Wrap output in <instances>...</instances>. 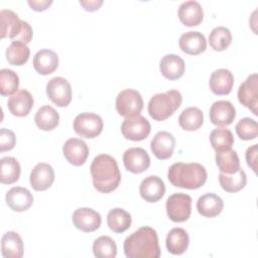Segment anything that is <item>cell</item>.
<instances>
[{
    "instance_id": "obj_42",
    "label": "cell",
    "mask_w": 258,
    "mask_h": 258,
    "mask_svg": "<svg viewBox=\"0 0 258 258\" xmlns=\"http://www.w3.org/2000/svg\"><path fill=\"white\" fill-rule=\"evenodd\" d=\"M246 160L247 164L251 169L256 172V162H257V144H253L252 146L248 147L246 150Z\"/></svg>"
},
{
    "instance_id": "obj_7",
    "label": "cell",
    "mask_w": 258,
    "mask_h": 258,
    "mask_svg": "<svg viewBox=\"0 0 258 258\" xmlns=\"http://www.w3.org/2000/svg\"><path fill=\"white\" fill-rule=\"evenodd\" d=\"M165 208L166 214L172 222H185L191 213V198L182 192L173 194L166 200Z\"/></svg>"
},
{
    "instance_id": "obj_13",
    "label": "cell",
    "mask_w": 258,
    "mask_h": 258,
    "mask_svg": "<svg viewBox=\"0 0 258 258\" xmlns=\"http://www.w3.org/2000/svg\"><path fill=\"white\" fill-rule=\"evenodd\" d=\"M125 168L132 173L144 172L150 165V157L147 151L141 147H131L123 154Z\"/></svg>"
},
{
    "instance_id": "obj_28",
    "label": "cell",
    "mask_w": 258,
    "mask_h": 258,
    "mask_svg": "<svg viewBox=\"0 0 258 258\" xmlns=\"http://www.w3.org/2000/svg\"><path fill=\"white\" fill-rule=\"evenodd\" d=\"M1 253L4 258H20L23 256V242L16 232L8 231L2 236Z\"/></svg>"
},
{
    "instance_id": "obj_26",
    "label": "cell",
    "mask_w": 258,
    "mask_h": 258,
    "mask_svg": "<svg viewBox=\"0 0 258 258\" xmlns=\"http://www.w3.org/2000/svg\"><path fill=\"white\" fill-rule=\"evenodd\" d=\"M58 67V56L50 49H40L33 57L34 70L42 76L52 74Z\"/></svg>"
},
{
    "instance_id": "obj_14",
    "label": "cell",
    "mask_w": 258,
    "mask_h": 258,
    "mask_svg": "<svg viewBox=\"0 0 258 258\" xmlns=\"http://www.w3.org/2000/svg\"><path fill=\"white\" fill-rule=\"evenodd\" d=\"M62 153L71 164L80 166L86 162L89 156V147L82 139L70 138L62 146Z\"/></svg>"
},
{
    "instance_id": "obj_22",
    "label": "cell",
    "mask_w": 258,
    "mask_h": 258,
    "mask_svg": "<svg viewBox=\"0 0 258 258\" xmlns=\"http://www.w3.org/2000/svg\"><path fill=\"white\" fill-rule=\"evenodd\" d=\"M179 48L190 55H198L207 48L205 35L200 31H187L179 37Z\"/></svg>"
},
{
    "instance_id": "obj_38",
    "label": "cell",
    "mask_w": 258,
    "mask_h": 258,
    "mask_svg": "<svg viewBox=\"0 0 258 258\" xmlns=\"http://www.w3.org/2000/svg\"><path fill=\"white\" fill-rule=\"evenodd\" d=\"M93 253L99 258H114L117 255V245L109 236H100L93 243Z\"/></svg>"
},
{
    "instance_id": "obj_16",
    "label": "cell",
    "mask_w": 258,
    "mask_h": 258,
    "mask_svg": "<svg viewBox=\"0 0 258 258\" xmlns=\"http://www.w3.org/2000/svg\"><path fill=\"white\" fill-rule=\"evenodd\" d=\"M29 181L34 190H45L54 181V170L47 163H37L30 172Z\"/></svg>"
},
{
    "instance_id": "obj_17",
    "label": "cell",
    "mask_w": 258,
    "mask_h": 258,
    "mask_svg": "<svg viewBox=\"0 0 258 258\" xmlns=\"http://www.w3.org/2000/svg\"><path fill=\"white\" fill-rule=\"evenodd\" d=\"M139 192L145 202L156 203L164 196L165 184L159 176L149 175L141 181Z\"/></svg>"
},
{
    "instance_id": "obj_10",
    "label": "cell",
    "mask_w": 258,
    "mask_h": 258,
    "mask_svg": "<svg viewBox=\"0 0 258 258\" xmlns=\"http://www.w3.org/2000/svg\"><path fill=\"white\" fill-rule=\"evenodd\" d=\"M46 95L57 107H66L72 101V87L61 77H55L46 84Z\"/></svg>"
},
{
    "instance_id": "obj_43",
    "label": "cell",
    "mask_w": 258,
    "mask_h": 258,
    "mask_svg": "<svg viewBox=\"0 0 258 258\" xmlns=\"http://www.w3.org/2000/svg\"><path fill=\"white\" fill-rule=\"evenodd\" d=\"M28 5L31 7L32 10L34 11H44L46 10L51 4L52 1L51 0H28L27 1Z\"/></svg>"
},
{
    "instance_id": "obj_35",
    "label": "cell",
    "mask_w": 258,
    "mask_h": 258,
    "mask_svg": "<svg viewBox=\"0 0 258 258\" xmlns=\"http://www.w3.org/2000/svg\"><path fill=\"white\" fill-rule=\"evenodd\" d=\"M216 163L220 172L231 174L239 170L240 160L235 150H226L216 153Z\"/></svg>"
},
{
    "instance_id": "obj_23",
    "label": "cell",
    "mask_w": 258,
    "mask_h": 258,
    "mask_svg": "<svg viewBox=\"0 0 258 258\" xmlns=\"http://www.w3.org/2000/svg\"><path fill=\"white\" fill-rule=\"evenodd\" d=\"M159 70L165 79L175 81L183 76L185 64L180 56L169 53L161 58L159 62Z\"/></svg>"
},
{
    "instance_id": "obj_2",
    "label": "cell",
    "mask_w": 258,
    "mask_h": 258,
    "mask_svg": "<svg viewBox=\"0 0 258 258\" xmlns=\"http://www.w3.org/2000/svg\"><path fill=\"white\" fill-rule=\"evenodd\" d=\"M94 187L104 194L115 190L121 180V173L114 157L108 154L97 155L90 167Z\"/></svg>"
},
{
    "instance_id": "obj_34",
    "label": "cell",
    "mask_w": 258,
    "mask_h": 258,
    "mask_svg": "<svg viewBox=\"0 0 258 258\" xmlns=\"http://www.w3.org/2000/svg\"><path fill=\"white\" fill-rule=\"evenodd\" d=\"M0 163H1L0 180L2 183L10 184L19 179L21 167L16 158L11 156H5L1 158Z\"/></svg>"
},
{
    "instance_id": "obj_27",
    "label": "cell",
    "mask_w": 258,
    "mask_h": 258,
    "mask_svg": "<svg viewBox=\"0 0 258 258\" xmlns=\"http://www.w3.org/2000/svg\"><path fill=\"white\" fill-rule=\"evenodd\" d=\"M165 244L169 253L181 255L186 251L189 245L188 234L182 228H173L167 234Z\"/></svg>"
},
{
    "instance_id": "obj_12",
    "label": "cell",
    "mask_w": 258,
    "mask_h": 258,
    "mask_svg": "<svg viewBox=\"0 0 258 258\" xmlns=\"http://www.w3.org/2000/svg\"><path fill=\"white\" fill-rule=\"evenodd\" d=\"M74 226L85 233L98 230L102 223L101 215L91 208H79L72 216Z\"/></svg>"
},
{
    "instance_id": "obj_44",
    "label": "cell",
    "mask_w": 258,
    "mask_h": 258,
    "mask_svg": "<svg viewBox=\"0 0 258 258\" xmlns=\"http://www.w3.org/2000/svg\"><path fill=\"white\" fill-rule=\"evenodd\" d=\"M80 4L83 6V8L86 11L93 12L98 10L102 6L103 1L102 0H81Z\"/></svg>"
},
{
    "instance_id": "obj_32",
    "label": "cell",
    "mask_w": 258,
    "mask_h": 258,
    "mask_svg": "<svg viewBox=\"0 0 258 258\" xmlns=\"http://www.w3.org/2000/svg\"><path fill=\"white\" fill-rule=\"evenodd\" d=\"M204 123V113L197 107L184 109L179 117L178 124L185 131H195L202 127Z\"/></svg>"
},
{
    "instance_id": "obj_33",
    "label": "cell",
    "mask_w": 258,
    "mask_h": 258,
    "mask_svg": "<svg viewBox=\"0 0 258 258\" xmlns=\"http://www.w3.org/2000/svg\"><path fill=\"white\" fill-rule=\"evenodd\" d=\"M210 141L216 152L230 150L234 144V136L230 129L218 127L210 134Z\"/></svg>"
},
{
    "instance_id": "obj_8",
    "label": "cell",
    "mask_w": 258,
    "mask_h": 258,
    "mask_svg": "<svg viewBox=\"0 0 258 258\" xmlns=\"http://www.w3.org/2000/svg\"><path fill=\"white\" fill-rule=\"evenodd\" d=\"M75 132L84 138H95L103 130V120L95 113H81L74 120Z\"/></svg>"
},
{
    "instance_id": "obj_30",
    "label": "cell",
    "mask_w": 258,
    "mask_h": 258,
    "mask_svg": "<svg viewBox=\"0 0 258 258\" xmlns=\"http://www.w3.org/2000/svg\"><path fill=\"white\" fill-rule=\"evenodd\" d=\"M36 126L43 131L53 130L59 123V115L51 106L40 107L34 116Z\"/></svg>"
},
{
    "instance_id": "obj_5",
    "label": "cell",
    "mask_w": 258,
    "mask_h": 258,
    "mask_svg": "<svg viewBox=\"0 0 258 258\" xmlns=\"http://www.w3.org/2000/svg\"><path fill=\"white\" fill-rule=\"evenodd\" d=\"M182 96L177 90H168L155 94L148 103V113L155 121H163L169 118L181 105Z\"/></svg>"
},
{
    "instance_id": "obj_20",
    "label": "cell",
    "mask_w": 258,
    "mask_h": 258,
    "mask_svg": "<svg viewBox=\"0 0 258 258\" xmlns=\"http://www.w3.org/2000/svg\"><path fill=\"white\" fill-rule=\"evenodd\" d=\"M7 107L14 116H27L33 107V97L26 90H18L9 97Z\"/></svg>"
},
{
    "instance_id": "obj_40",
    "label": "cell",
    "mask_w": 258,
    "mask_h": 258,
    "mask_svg": "<svg viewBox=\"0 0 258 258\" xmlns=\"http://www.w3.org/2000/svg\"><path fill=\"white\" fill-rule=\"evenodd\" d=\"M238 137L242 140H252L258 135V125L254 119L245 117L238 121L235 126Z\"/></svg>"
},
{
    "instance_id": "obj_29",
    "label": "cell",
    "mask_w": 258,
    "mask_h": 258,
    "mask_svg": "<svg viewBox=\"0 0 258 258\" xmlns=\"http://www.w3.org/2000/svg\"><path fill=\"white\" fill-rule=\"evenodd\" d=\"M131 215L121 208H115L109 211L107 215V224L114 233H123L131 226Z\"/></svg>"
},
{
    "instance_id": "obj_39",
    "label": "cell",
    "mask_w": 258,
    "mask_h": 258,
    "mask_svg": "<svg viewBox=\"0 0 258 258\" xmlns=\"http://www.w3.org/2000/svg\"><path fill=\"white\" fill-rule=\"evenodd\" d=\"M19 86V78L15 72L9 69L0 71V93L2 96H11L17 92Z\"/></svg>"
},
{
    "instance_id": "obj_11",
    "label": "cell",
    "mask_w": 258,
    "mask_h": 258,
    "mask_svg": "<svg viewBox=\"0 0 258 258\" xmlns=\"http://www.w3.org/2000/svg\"><path fill=\"white\" fill-rule=\"evenodd\" d=\"M239 102L252 111L254 115H258V75H250L238 89Z\"/></svg>"
},
{
    "instance_id": "obj_21",
    "label": "cell",
    "mask_w": 258,
    "mask_h": 258,
    "mask_svg": "<svg viewBox=\"0 0 258 258\" xmlns=\"http://www.w3.org/2000/svg\"><path fill=\"white\" fill-rule=\"evenodd\" d=\"M234 85V76L227 69H218L210 77L209 86L215 95L223 96L231 93Z\"/></svg>"
},
{
    "instance_id": "obj_25",
    "label": "cell",
    "mask_w": 258,
    "mask_h": 258,
    "mask_svg": "<svg viewBox=\"0 0 258 258\" xmlns=\"http://www.w3.org/2000/svg\"><path fill=\"white\" fill-rule=\"evenodd\" d=\"M223 209V200L218 195L213 192L203 195L197 202V210L199 214L206 218H214L219 216Z\"/></svg>"
},
{
    "instance_id": "obj_4",
    "label": "cell",
    "mask_w": 258,
    "mask_h": 258,
    "mask_svg": "<svg viewBox=\"0 0 258 258\" xmlns=\"http://www.w3.org/2000/svg\"><path fill=\"white\" fill-rule=\"evenodd\" d=\"M1 38L9 37L12 41L27 44L31 41L33 31L28 22L20 20L18 15L7 9L0 11Z\"/></svg>"
},
{
    "instance_id": "obj_31",
    "label": "cell",
    "mask_w": 258,
    "mask_h": 258,
    "mask_svg": "<svg viewBox=\"0 0 258 258\" xmlns=\"http://www.w3.org/2000/svg\"><path fill=\"white\" fill-rule=\"evenodd\" d=\"M219 181L225 191L237 192L245 187L247 183V175L245 171L240 167L238 171L231 174L220 172Z\"/></svg>"
},
{
    "instance_id": "obj_41",
    "label": "cell",
    "mask_w": 258,
    "mask_h": 258,
    "mask_svg": "<svg viewBox=\"0 0 258 258\" xmlns=\"http://www.w3.org/2000/svg\"><path fill=\"white\" fill-rule=\"evenodd\" d=\"M16 143V137L13 131L1 128L0 129V151H9L14 148Z\"/></svg>"
},
{
    "instance_id": "obj_9",
    "label": "cell",
    "mask_w": 258,
    "mask_h": 258,
    "mask_svg": "<svg viewBox=\"0 0 258 258\" xmlns=\"http://www.w3.org/2000/svg\"><path fill=\"white\" fill-rule=\"evenodd\" d=\"M150 131L151 126L149 121L141 115L125 118L121 125V132L123 136L132 141L144 140L149 135Z\"/></svg>"
},
{
    "instance_id": "obj_19",
    "label": "cell",
    "mask_w": 258,
    "mask_h": 258,
    "mask_svg": "<svg viewBox=\"0 0 258 258\" xmlns=\"http://www.w3.org/2000/svg\"><path fill=\"white\" fill-rule=\"evenodd\" d=\"M6 204L14 212L27 211L33 203L31 192L21 186H13L6 192Z\"/></svg>"
},
{
    "instance_id": "obj_6",
    "label": "cell",
    "mask_w": 258,
    "mask_h": 258,
    "mask_svg": "<svg viewBox=\"0 0 258 258\" xmlns=\"http://www.w3.org/2000/svg\"><path fill=\"white\" fill-rule=\"evenodd\" d=\"M143 109V99L140 93L133 89H125L116 97V110L125 118L140 115Z\"/></svg>"
},
{
    "instance_id": "obj_36",
    "label": "cell",
    "mask_w": 258,
    "mask_h": 258,
    "mask_svg": "<svg viewBox=\"0 0 258 258\" xmlns=\"http://www.w3.org/2000/svg\"><path fill=\"white\" fill-rule=\"evenodd\" d=\"M29 55V47L22 42L12 41L6 49V59L12 66L24 64L28 60Z\"/></svg>"
},
{
    "instance_id": "obj_24",
    "label": "cell",
    "mask_w": 258,
    "mask_h": 258,
    "mask_svg": "<svg viewBox=\"0 0 258 258\" xmlns=\"http://www.w3.org/2000/svg\"><path fill=\"white\" fill-rule=\"evenodd\" d=\"M177 15L180 22L185 26H197L204 19V11L198 1H185L181 3Z\"/></svg>"
},
{
    "instance_id": "obj_1",
    "label": "cell",
    "mask_w": 258,
    "mask_h": 258,
    "mask_svg": "<svg viewBox=\"0 0 258 258\" xmlns=\"http://www.w3.org/2000/svg\"><path fill=\"white\" fill-rule=\"evenodd\" d=\"M124 254L128 258H158L160 248L158 236L151 227H141L124 241Z\"/></svg>"
},
{
    "instance_id": "obj_15",
    "label": "cell",
    "mask_w": 258,
    "mask_h": 258,
    "mask_svg": "<svg viewBox=\"0 0 258 258\" xmlns=\"http://www.w3.org/2000/svg\"><path fill=\"white\" fill-rule=\"evenodd\" d=\"M210 120L216 126H228L233 123L236 117L234 105L225 100L216 101L210 109Z\"/></svg>"
},
{
    "instance_id": "obj_3",
    "label": "cell",
    "mask_w": 258,
    "mask_h": 258,
    "mask_svg": "<svg viewBox=\"0 0 258 258\" xmlns=\"http://www.w3.org/2000/svg\"><path fill=\"white\" fill-rule=\"evenodd\" d=\"M208 173L206 168L197 162L173 163L167 172L170 183L176 187L197 189L205 184Z\"/></svg>"
},
{
    "instance_id": "obj_37",
    "label": "cell",
    "mask_w": 258,
    "mask_h": 258,
    "mask_svg": "<svg viewBox=\"0 0 258 258\" xmlns=\"http://www.w3.org/2000/svg\"><path fill=\"white\" fill-rule=\"evenodd\" d=\"M209 42L214 50L223 51L231 44L232 33L230 29L225 26L215 27L209 35Z\"/></svg>"
},
{
    "instance_id": "obj_18",
    "label": "cell",
    "mask_w": 258,
    "mask_h": 258,
    "mask_svg": "<svg viewBox=\"0 0 258 258\" xmlns=\"http://www.w3.org/2000/svg\"><path fill=\"white\" fill-rule=\"evenodd\" d=\"M175 147L173 135L166 131L157 132L151 140L150 148L156 158L164 160L171 157Z\"/></svg>"
}]
</instances>
